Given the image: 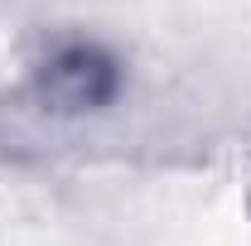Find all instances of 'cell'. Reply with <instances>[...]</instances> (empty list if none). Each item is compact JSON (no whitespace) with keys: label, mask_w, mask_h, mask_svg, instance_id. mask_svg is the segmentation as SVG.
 <instances>
[{"label":"cell","mask_w":251,"mask_h":246,"mask_svg":"<svg viewBox=\"0 0 251 246\" xmlns=\"http://www.w3.org/2000/svg\"><path fill=\"white\" fill-rule=\"evenodd\" d=\"M126 92L130 68L111 39L87 29H58L39 39V49L25 58L15 101L39 125H92L111 116Z\"/></svg>","instance_id":"1"}]
</instances>
